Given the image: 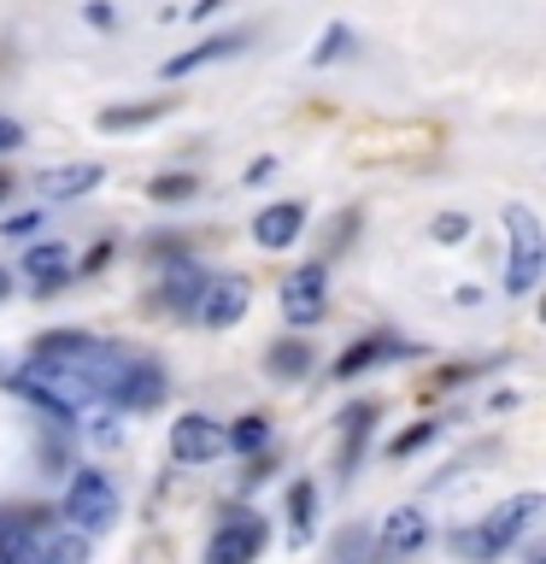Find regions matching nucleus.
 I'll return each mask as SVG.
<instances>
[{
    "label": "nucleus",
    "mask_w": 546,
    "mask_h": 564,
    "mask_svg": "<svg viewBox=\"0 0 546 564\" xmlns=\"http://www.w3.org/2000/svg\"><path fill=\"white\" fill-rule=\"evenodd\" d=\"M118 518V494L106 482L100 470H77L65 488V523L77 529V535H100V529H112Z\"/></svg>",
    "instance_id": "7ed1b4c3"
},
{
    "label": "nucleus",
    "mask_w": 546,
    "mask_h": 564,
    "mask_svg": "<svg viewBox=\"0 0 546 564\" xmlns=\"http://www.w3.org/2000/svg\"><path fill=\"white\" fill-rule=\"evenodd\" d=\"M299 229H306V206L282 200V206H264L253 218V241L259 247H288V241H299Z\"/></svg>",
    "instance_id": "9d476101"
},
{
    "label": "nucleus",
    "mask_w": 546,
    "mask_h": 564,
    "mask_svg": "<svg viewBox=\"0 0 546 564\" xmlns=\"http://www.w3.org/2000/svg\"><path fill=\"white\" fill-rule=\"evenodd\" d=\"M387 352H400V341H359V347H347L341 352V365H335V377H359V370H370L376 359H387Z\"/></svg>",
    "instance_id": "f3484780"
},
{
    "label": "nucleus",
    "mask_w": 546,
    "mask_h": 564,
    "mask_svg": "<svg viewBox=\"0 0 546 564\" xmlns=\"http://www.w3.org/2000/svg\"><path fill=\"white\" fill-rule=\"evenodd\" d=\"M241 42H247V35H211V42H194L188 53H176V59L159 65V77H165V83H176V77H194L200 65H211V59H229V53H236Z\"/></svg>",
    "instance_id": "9b49d317"
},
{
    "label": "nucleus",
    "mask_w": 546,
    "mask_h": 564,
    "mask_svg": "<svg viewBox=\"0 0 546 564\" xmlns=\"http://www.w3.org/2000/svg\"><path fill=\"white\" fill-rule=\"evenodd\" d=\"M259 546H264V523L253 518V511H236V518H229L218 535H211L206 564H253Z\"/></svg>",
    "instance_id": "20e7f679"
},
{
    "label": "nucleus",
    "mask_w": 546,
    "mask_h": 564,
    "mask_svg": "<svg viewBox=\"0 0 546 564\" xmlns=\"http://www.w3.org/2000/svg\"><path fill=\"white\" fill-rule=\"evenodd\" d=\"M223 447H236V453H259V447H271V423H264V417H241L236 430L223 435Z\"/></svg>",
    "instance_id": "a211bd4d"
},
{
    "label": "nucleus",
    "mask_w": 546,
    "mask_h": 564,
    "mask_svg": "<svg viewBox=\"0 0 546 564\" xmlns=\"http://www.w3.org/2000/svg\"><path fill=\"white\" fill-rule=\"evenodd\" d=\"M540 511H546L540 494H517V500H505L500 511H488V518L476 523V529H465V535H452V546H458V553H465L470 564H493V558H500L511 541L523 535L528 523L540 518Z\"/></svg>",
    "instance_id": "f257e3e1"
},
{
    "label": "nucleus",
    "mask_w": 546,
    "mask_h": 564,
    "mask_svg": "<svg viewBox=\"0 0 546 564\" xmlns=\"http://www.w3.org/2000/svg\"><path fill=\"white\" fill-rule=\"evenodd\" d=\"M0 564H7V558H0Z\"/></svg>",
    "instance_id": "7c9ffc66"
},
{
    "label": "nucleus",
    "mask_w": 546,
    "mask_h": 564,
    "mask_svg": "<svg viewBox=\"0 0 546 564\" xmlns=\"http://www.w3.org/2000/svg\"><path fill=\"white\" fill-rule=\"evenodd\" d=\"M423 441H435V423H417V430H405V435H394V441H387V453H394V458H405V453H417Z\"/></svg>",
    "instance_id": "4be33fe9"
},
{
    "label": "nucleus",
    "mask_w": 546,
    "mask_h": 564,
    "mask_svg": "<svg viewBox=\"0 0 546 564\" xmlns=\"http://www.w3.org/2000/svg\"><path fill=\"white\" fill-rule=\"evenodd\" d=\"M7 194H12V183H7V176H0V200H7Z\"/></svg>",
    "instance_id": "c756f323"
},
{
    "label": "nucleus",
    "mask_w": 546,
    "mask_h": 564,
    "mask_svg": "<svg viewBox=\"0 0 546 564\" xmlns=\"http://www.w3.org/2000/svg\"><path fill=\"white\" fill-rule=\"evenodd\" d=\"M423 541H429V518H423L417 506L387 511V523H382V553H387V558H412Z\"/></svg>",
    "instance_id": "1a4fd4ad"
},
{
    "label": "nucleus",
    "mask_w": 546,
    "mask_h": 564,
    "mask_svg": "<svg viewBox=\"0 0 546 564\" xmlns=\"http://www.w3.org/2000/svg\"><path fill=\"white\" fill-rule=\"evenodd\" d=\"M65 271H70V247L65 241H42L24 253V276L42 282V289H65Z\"/></svg>",
    "instance_id": "ddd939ff"
},
{
    "label": "nucleus",
    "mask_w": 546,
    "mask_h": 564,
    "mask_svg": "<svg viewBox=\"0 0 546 564\" xmlns=\"http://www.w3.org/2000/svg\"><path fill=\"white\" fill-rule=\"evenodd\" d=\"M288 506H294V541H306V535H312V518H317V494H312V482H299V488L288 494Z\"/></svg>",
    "instance_id": "6ab92c4d"
},
{
    "label": "nucleus",
    "mask_w": 546,
    "mask_h": 564,
    "mask_svg": "<svg viewBox=\"0 0 546 564\" xmlns=\"http://www.w3.org/2000/svg\"><path fill=\"white\" fill-rule=\"evenodd\" d=\"M165 112H171V100H153V106H106L100 130H141V123H153V118H165Z\"/></svg>",
    "instance_id": "dca6fc26"
},
{
    "label": "nucleus",
    "mask_w": 546,
    "mask_h": 564,
    "mask_svg": "<svg viewBox=\"0 0 546 564\" xmlns=\"http://www.w3.org/2000/svg\"><path fill=\"white\" fill-rule=\"evenodd\" d=\"M218 7H223V0H194V18H211Z\"/></svg>",
    "instance_id": "cd10ccee"
},
{
    "label": "nucleus",
    "mask_w": 546,
    "mask_h": 564,
    "mask_svg": "<svg viewBox=\"0 0 546 564\" xmlns=\"http://www.w3.org/2000/svg\"><path fill=\"white\" fill-rule=\"evenodd\" d=\"M206 289V271L194 259H171V271H165V300H171V312H194V300H200Z\"/></svg>",
    "instance_id": "4468645a"
},
{
    "label": "nucleus",
    "mask_w": 546,
    "mask_h": 564,
    "mask_svg": "<svg viewBox=\"0 0 546 564\" xmlns=\"http://www.w3.org/2000/svg\"><path fill=\"white\" fill-rule=\"evenodd\" d=\"M435 236L440 241H465L470 236V218H465V212H447V218H435Z\"/></svg>",
    "instance_id": "b1692460"
},
{
    "label": "nucleus",
    "mask_w": 546,
    "mask_h": 564,
    "mask_svg": "<svg viewBox=\"0 0 546 564\" xmlns=\"http://www.w3.org/2000/svg\"><path fill=\"white\" fill-rule=\"evenodd\" d=\"M88 24L106 30V24H112V7H106V0H95V7H88Z\"/></svg>",
    "instance_id": "bb28decb"
},
{
    "label": "nucleus",
    "mask_w": 546,
    "mask_h": 564,
    "mask_svg": "<svg viewBox=\"0 0 546 564\" xmlns=\"http://www.w3.org/2000/svg\"><path fill=\"white\" fill-rule=\"evenodd\" d=\"M194 312H200L206 329H236L241 312H247V282H241V276H218V282L206 276V289H200V300H194Z\"/></svg>",
    "instance_id": "0eeeda50"
},
{
    "label": "nucleus",
    "mask_w": 546,
    "mask_h": 564,
    "mask_svg": "<svg viewBox=\"0 0 546 564\" xmlns=\"http://www.w3.org/2000/svg\"><path fill=\"white\" fill-rule=\"evenodd\" d=\"M317 312H324V271L306 264V271H294L282 282V317H288V324H312Z\"/></svg>",
    "instance_id": "6e6552de"
},
{
    "label": "nucleus",
    "mask_w": 546,
    "mask_h": 564,
    "mask_svg": "<svg viewBox=\"0 0 546 564\" xmlns=\"http://www.w3.org/2000/svg\"><path fill=\"white\" fill-rule=\"evenodd\" d=\"M218 447H223V430L206 412H188V417L171 423V458L176 465H206V458H218Z\"/></svg>",
    "instance_id": "39448f33"
},
{
    "label": "nucleus",
    "mask_w": 546,
    "mask_h": 564,
    "mask_svg": "<svg viewBox=\"0 0 546 564\" xmlns=\"http://www.w3.org/2000/svg\"><path fill=\"white\" fill-rule=\"evenodd\" d=\"M35 229H42V212H18V218H7V241H30Z\"/></svg>",
    "instance_id": "393cba45"
},
{
    "label": "nucleus",
    "mask_w": 546,
    "mask_h": 564,
    "mask_svg": "<svg viewBox=\"0 0 546 564\" xmlns=\"http://www.w3.org/2000/svg\"><path fill=\"white\" fill-rule=\"evenodd\" d=\"M30 564H88V546H83L77 529H70V535H47V529H42V541H35Z\"/></svg>",
    "instance_id": "2eb2a0df"
},
{
    "label": "nucleus",
    "mask_w": 546,
    "mask_h": 564,
    "mask_svg": "<svg viewBox=\"0 0 546 564\" xmlns=\"http://www.w3.org/2000/svg\"><path fill=\"white\" fill-rule=\"evenodd\" d=\"M505 236H511V264H505V289L511 294H528L540 282V264H546V236H540V218L528 206H505Z\"/></svg>",
    "instance_id": "f03ea898"
},
{
    "label": "nucleus",
    "mask_w": 546,
    "mask_h": 564,
    "mask_svg": "<svg viewBox=\"0 0 546 564\" xmlns=\"http://www.w3.org/2000/svg\"><path fill=\"white\" fill-rule=\"evenodd\" d=\"M271 365H276V370H288V377H299V370H306L312 359H306V347H294V341H288V347H276V352H271Z\"/></svg>",
    "instance_id": "5701e85b"
},
{
    "label": "nucleus",
    "mask_w": 546,
    "mask_h": 564,
    "mask_svg": "<svg viewBox=\"0 0 546 564\" xmlns=\"http://www.w3.org/2000/svg\"><path fill=\"white\" fill-rule=\"evenodd\" d=\"M7 294H12V276H7V271H0V300H7Z\"/></svg>",
    "instance_id": "c85d7f7f"
},
{
    "label": "nucleus",
    "mask_w": 546,
    "mask_h": 564,
    "mask_svg": "<svg viewBox=\"0 0 546 564\" xmlns=\"http://www.w3.org/2000/svg\"><path fill=\"white\" fill-rule=\"evenodd\" d=\"M159 394H165V370H159L153 359H123L118 382H112V405H123V412H148V405H159Z\"/></svg>",
    "instance_id": "423d86ee"
},
{
    "label": "nucleus",
    "mask_w": 546,
    "mask_h": 564,
    "mask_svg": "<svg viewBox=\"0 0 546 564\" xmlns=\"http://www.w3.org/2000/svg\"><path fill=\"white\" fill-rule=\"evenodd\" d=\"M12 148H24V123L0 118V153H12Z\"/></svg>",
    "instance_id": "a878e982"
},
{
    "label": "nucleus",
    "mask_w": 546,
    "mask_h": 564,
    "mask_svg": "<svg viewBox=\"0 0 546 564\" xmlns=\"http://www.w3.org/2000/svg\"><path fill=\"white\" fill-rule=\"evenodd\" d=\"M100 183V165L95 159H83V165H59V171H42L35 176V188L47 194V200H77V194H88Z\"/></svg>",
    "instance_id": "f8f14e48"
},
{
    "label": "nucleus",
    "mask_w": 546,
    "mask_h": 564,
    "mask_svg": "<svg viewBox=\"0 0 546 564\" xmlns=\"http://www.w3.org/2000/svg\"><path fill=\"white\" fill-rule=\"evenodd\" d=\"M347 47H352V30H347V24H329V30H324V47L312 53V65H335Z\"/></svg>",
    "instance_id": "aec40b11"
},
{
    "label": "nucleus",
    "mask_w": 546,
    "mask_h": 564,
    "mask_svg": "<svg viewBox=\"0 0 546 564\" xmlns=\"http://www.w3.org/2000/svg\"><path fill=\"white\" fill-rule=\"evenodd\" d=\"M194 188H200V183H194V176H183V171H176V176H153V200H188V194Z\"/></svg>",
    "instance_id": "412c9836"
}]
</instances>
